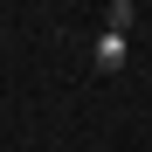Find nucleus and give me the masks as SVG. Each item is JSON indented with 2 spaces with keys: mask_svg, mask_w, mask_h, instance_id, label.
Returning a JSON list of instances; mask_svg holds the SVG:
<instances>
[{
  "mask_svg": "<svg viewBox=\"0 0 152 152\" xmlns=\"http://www.w3.org/2000/svg\"><path fill=\"white\" fill-rule=\"evenodd\" d=\"M104 21H111L104 35H124V28H132V21H138V7H132V0H111V14H104Z\"/></svg>",
  "mask_w": 152,
  "mask_h": 152,
  "instance_id": "obj_2",
  "label": "nucleus"
},
{
  "mask_svg": "<svg viewBox=\"0 0 152 152\" xmlns=\"http://www.w3.org/2000/svg\"><path fill=\"white\" fill-rule=\"evenodd\" d=\"M97 69H124V56H132V48H124V35H97Z\"/></svg>",
  "mask_w": 152,
  "mask_h": 152,
  "instance_id": "obj_1",
  "label": "nucleus"
}]
</instances>
